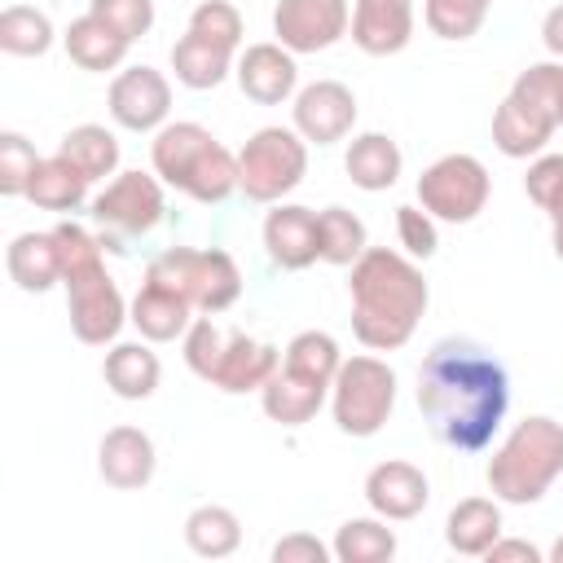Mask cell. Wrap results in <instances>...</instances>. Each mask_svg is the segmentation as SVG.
<instances>
[{"instance_id":"obj_21","label":"cell","mask_w":563,"mask_h":563,"mask_svg":"<svg viewBox=\"0 0 563 563\" xmlns=\"http://www.w3.org/2000/svg\"><path fill=\"white\" fill-rule=\"evenodd\" d=\"M325 396H330V383H321V378H312V374H299V369H290V365H277L273 378L260 387L264 413H268L273 422H282V427H303V422H312L317 409L325 405Z\"/></svg>"},{"instance_id":"obj_16","label":"cell","mask_w":563,"mask_h":563,"mask_svg":"<svg viewBox=\"0 0 563 563\" xmlns=\"http://www.w3.org/2000/svg\"><path fill=\"white\" fill-rule=\"evenodd\" d=\"M264 251L286 273L312 268L321 260V216L299 202H277L264 216Z\"/></svg>"},{"instance_id":"obj_31","label":"cell","mask_w":563,"mask_h":563,"mask_svg":"<svg viewBox=\"0 0 563 563\" xmlns=\"http://www.w3.org/2000/svg\"><path fill=\"white\" fill-rule=\"evenodd\" d=\"M57 154H66L88 180H106V176L119 172V136H114L110 128H101V123H79V128H70V132L62 136Z\"/></svg>"},{"instance_id":"obj_45","label":"cell","mask_w":563,"mask_h":563,"mask_svg":"<svg viewBox=\"0 0 563 563\" xmlns=\"http://www.w3.org/2000/svg\"><path fill=\"white\" fill-rule=\"evenodd\" d=\"M550 242H554V255L563 260V220H554V233H550Z\"/></svg>"},{"instance_id":"obj_41","label":"cell","mask_w":563,"mask_h":563,"mask_svg":"<svg viewBox=\"0 0 563 563\" xmlns=\"http://www.w3.org/2000/svg\"><path fill=\"white\" fill-rule=\"evenodd\" d=\"M268 559L273 563H330L334 559V545H325L312 532H286L282 541H273Z\"/></svg>"},{"instance_id":"obj_32","label":"cell","mask_w":563,"mask_h":563,"mask_svg":"<svg viewBox=\"0 0 563 563\" xmlns=\"http://www.w3.org/2000/svg\"><path fill=\"white\" fill-rule=\"evenodd\" d=\"M330 545H334V559L339 563H387V559H396V532L378 515L339 523V532H334Z\"/></svg>"},{"instance_id":"obj_13","label":"cell","mask_w":563,"mask_h":563,"mask_svg":"<svg viewBox=\"0 0 563 563\" xmlns=\"http://www.w3.org/2000/svg\"><path fill=\"white\" fill-rule=\"evenodd\" d=\"M352 31L347 0H277L273 35L290 53H325Z\"/></svg>"},{"instance_id":"obj_2","label":"cell","mask_w":563,"mask_h":563,"mask_svg":"<svg viewBox=\"0 0 563 563\" xmlns=\"http://www.w3.org/2000/svg\"><path fill=\"white\" fill-rule=\"evenodd\" d=\"M352 295V334L369 352H396L413 339L431 290L413 255L391 251V246H369L347 277Z\"/></svg>"},{"instance_id":"obj_17","label":"cell","mask_w":563,"mask_h":563,"mask_svg":"<svg viewBox=\"0 0 563 563\" xmlns=\"http://www.w3.org/2000/svg\"><path fill=\"white\" fill-rule=\"evenodd\" d=\"M365 501L378 519L387 523H405V519H418L431 501V484L422 475V466L413 462H400V457H387L378 462L369 475H365Z\"/></svg>"},{"instance_id":"obj_9","label":"cell","mask_w":563,"mask_h":563,"mask_svg":"<svg viewBox=\"0 0 563 563\" xmlns=\"http://www.w3.org/2000/svg\"><path fill=\"white\" fill-rule=\"evenodd\" d=\"M396 409V369L378 356H347L330 387L334 427L352 440H369Z\"/></svg>"},{"instance_id":"obj_20","label":"cell","mask_w":563,"mask_h":563,"mask_svg":"<svg viewBox=\"0 0 563 563\" xmlns=\"http://www.w3.org/2000/svg\"><path fill=\"white\" fill-rule=\"evenodd\" d=\"M413 40V0H352V44L391 57Z\"/></svg>"},{"instance_id":"obj_14","label":"cell","mask_w":563,"mask_h":563,"mask_svg":"<svg viewBox=\"0 0 563 563\" xmlns=\"http://www.w3.org/2000/svg\"><path fill=\"white\" fill-rule=\"evenodd\" d=\"M172 114V84L154 66H128L110 84V119L128 132H158Z\"/></svg>"},{"instance_id":"obj_37","label":"cell","mask_w":563,"mask_h":563,"mask_svg":"<svg viewBox=\"0 0 563 563\" xmlns=\"http://www.w3.org/2000/svg\"><path fill=\"white\" fill-rule=\"evenodd\" d=\"M189 31L238 53V44H242V13H238L229 0H202V4L189 13Z\"/></svg>"},{"instance_id":"obj_22","label":"cell","mask_w":563,"mask_h":563,"mask_svg":"<svg viewBox=\"0 0 563 563\" xmlns=\"http://www.w3.org/2000/svg\"><path fill=\"white\" fill-rule=\"evenodd\" d=\"M128 321L141 330L145 343H172V339H185V330L194 325V303L158 282H141L128 308Z\"/></svg>"},{"instance_id":"obj_30","label":"cell","mask_w":563,"mask_h":563,"mask_svg":"<svg viewBox=\"0 0 563 563\" xmlns=\"http://www.w3.org/2000/svg\"><path fill=\"white\" fill-rule=\"evenodd\" d=\"M185 545L198 559H229L242 545V519L229 506L202 501L185 515Z\"/></svg>"},{"instance_id":"obj_42","label":"cell","mask_w":563,"mask_h":563,"mask_svg":"<svg viewBox=\"0 0 563 563\" xmlns=\"http://www.w3.org/2000/svg\"><path fill=\"white\" fill-rule=\"evenodd\" d=\"M484 559L488 563H545V554L532 541H523V537H497Z\"/></svg>"},{"instance_id":"obj_3","label":"cell","mask_w":563,"mask_h":563,"mask_svg":"<svg viewBox=\"0 0 563 563\" xmlns=\"http://www.w3.org/2000/svg\"><path fill=\"white\" fill-rule=\"evenodd\" d=\"M53 233L62 242V286H66V312H70L75 339L88 347L114 343L128 321V303H123L114 277L106 273L101 238L75 220L53 224Z\"/></svg>"},{"instance_id":"obj_38","label":"cell","mask_w":563,"mask_h":563,"mask_svg":"<svg viewBox=\"0 0 563 563\" xmlns=\"http://www.w3.org/2000/svg\"><path fill=\"white\" fill-rule=\"evenodd\" d=\"M88 13H97L106 26H114L128 44H136L154 26V0H88Z\"/></svg>"},{"instance_id":"obj_19","label":"cell","mask_w":563,"mask_h":563,"mask_svg":"<svg viewBox=\"0 0 563 563\" xmlns=\"http://www.w3.org/2000/svg\"><path fill=\"white\" fill-rule=\"evenodd\" d=\"M154 466H158V453L141 427H110L97 444V475L119 493L145 488L154 479Z\"/></svg>"},{"instance_id":"obj_15","label":"cell","mask_w":563,"mask_h":563,"mask_svg":"<svg viewBox=\"0 0 563 563\" xmlns=\"http://www.w3.org/2000/svg\"><path fill=\"white\" fill-rule=\"evenodd\" d=\"M290 119H295V132L308 145H334L356 123V97L339 79H317V84H308V88L295 92Z\"/></svg>"},{"instance_id":"obj_26","label":"cell","mask_w":563,"mask_h":563,"mask_svg":"<svg viewBox=\"0 0 563 563\" xmlns=\"http://www.w3.org/2000/svg\"><path fill=\"white\" fill-rule=\"evenodd\" d=\"M62 44H66V57H70L79 70H92V75L119 70V66H123V57H128V48H132V44H128L114 26H106L97 13L75 18V22L66 26Z\"/></svg>"},{"instance_id":"obj_33","label":"cell","mask_w":563,"mask_h":563,"mask_svg":"<svg viewBox=\"0 0 563 563\" xmlns=\"http://www.w3.org/2000/svg\"><path fill=\"white\" fill-rule=\"evenodd\" d=\"M0 48L9 57H44L53 48V22L35 4H9L0 13Z\"/></svg>"},{"instance_id":"obj_34","label":"cell","mask_w":563,"mask_h":563,"mask_svg":"<svg viewBox=\"0 0 563 563\" xmlns=\"http://www.w3.org/2000/svg\"><path fill=\"white\" fill-rule=\"evenodd\" d=\"M317 216H321V260L334 264V268H352L369 251L365 220L347 207H325Z\"/></svg>"},{"instance_id":"obj_10","label":"cell","mask_w":563,"mask_h":563,"mask_svg":"<svg viewBox=\"0 0 563 563\" xmlns=\"http://www.w3.org/2000/svg\"><path fill=\"white\" fill-rule=\"evenodd\" d=\"M167 211V198H163V180L150 176V172H119L92 202H88V216L97 224V238L106 251H128V242L145 238L158 229Z\"/></svg>"},{"instance_id":"obj_43","label":"cell","mask_w":563,"mask_h":563,"mask_svg":"<svg viewBox=\"0 0 563 563\" xmlns=\"http://www.w3.org/2000/svg\"><path fill=\"white\" fill-rule=\"evenodd\" d=\"M541 44L550 48V57L563 62V4H554V9L541 18Z\"/></svg>"},{"instance_id":"obj_12","label":"cell","mask_w":563,"mask_h":563,"mask_svg":"<svg viewBox=\"0 0 563 563\" xmlns=\"http://www.w3.org/2000/svg\"><path fill=\"white\" fill-rule=\"evenodd\" d=\"M493 194V176L475 154H444L418 176V207L444 224H471Z\"/></svg>"},{"instance_id":"obj_28","label":"cell","mask_w":563,"mask_h":563,"mask_svg":"<svg viewBox=\"0 0 563 563\" xmlns=\"http://www.w3.org/2000/svg\"><path fill=\"white\" fill-rule=\"evenodd\" d=\"M101 378L119 400H150L158 391L163 365L145 343H114L101 361Z\"/></svg>"},{"instance_id":"obj_24","label":"cell","mask_w":563,"mask_h":563,"mask_svg":"<svg viewBox=\"0 0 563 563\" xmlns=\"http://www.w3.org/2000/svg\"><path fill=\"white\" fill-rule=\"evenodd\" d=\"M501 537V501L497 497H462L444 519V541L453 554L484 559Z\"/></svg>"},{"instance_id":"obj_40","label":"cell","mask_w":563,"mask_h":563,"mask_svg":"<svg viewBox=\"0 0 563 563\" xmlns=\"http://www.w3.org/2000/svg\"><path fill=\"white\" fill-rule=\"evenodd\" d=\"M523 189H528V198L541 211H550L554 198L563 194V154H537L532 167H528V176H523Z\"/></svg>"},{"instance_id":"obj_29","label":"cell","mask_w":563,"mask_h":563,"mask_svg":"<svg viewBox=\"0 0 563 563\" xmlns=\"http://www.w3.org/2000/svg\"><path fill=\"white\" fill-rule=\"evenodd\" d=\"M88 176L66 158V154H53V158H40L31 185H26V198L40 207V211H57V216H70L88 202Z\"/></svg>"},{"instance_id":"obj_5","label":"cell","mask_w":563,"mask_h":563,"mask_svg":"<svg viewBox=\"0 0 563 563\" xmlns=\"http://www.w3.org/2000/svg\"><path fill=\"white\" fill-rule=\"evenodd\" d=\"M154 176L194 202H224L238 189V154L220 145L202 123H163L150 145Z\"/></svg>"},{"instance_id":"obj_7","label":"cell","mask_w":563,"mask_h":563,"mask_svg":"<svg viewBox=\"0 0 563 563\" xmlns=\"http://www.w3.org/2000/svg\"><path fill=\"white\" fill-rule=\"evenodd\" d=\"M554 66L559 62H537L515 75L506 101L493 114V145L506 158H537L550 136L559 132L554 119Z\"/></svg>"},{"instance_id":"obj_46","label":"cell","mask_w":563,"mask_h":563,"mask_svg":"<svg viewBox=\"0 0 563 563\" xmlns=\"http://www.w3.org/2000/svg\"><path fill=\"white\" fill-rule=\"evenodd\" d=\"M545 559H550V563H563V537L550 545V554H545Z\"/></svg>"},{"instance_id":"obj_39","label":"cell","mask_w":563,"mask_h":563,"mask_svg":"<svg viewBox=\"0 0 563 563\" xmlns=\"http://www.w3.org/2000/svg\"><path fill=\"white\" fill-rule=\"evenodd\" d=\"M396 238H400V251L413 255V260H431L440 251V233H435V216L405 202L396 207Z\"/></svg>"},{"instance_id":"obj_18","label":"cell","mask_w":563,"mask_h":563,"mask_svg":"<svg viewBox=\"0 0 563 563\" xmlns=\"http://www.w3.org/2000/svg\"><path fill=\"white\" fill-rule=\"evenodd\" d=\"M238 88L242 97H251L255 106H282L295 97L299 88V66H295V53L282 48L277 40L273 44H246L238 53Z\"/></svg>"},{"instance_id":"obj_23","label":"cell","mask_w":563,"mask_h":563,"mask_svg":"<svg viewBox=\"0 0 563 563\" xmlns=\"http://www.w3.org/2000/svg\"><path fill=\"white\" fill-rule=\"evenodd\" d=\"M4 268L26 295H44L62 282V242L57 233H18L4 251Z\"/></svg>"},{"instance_id":"obj_4","label":"cell","mask_w":563,"mask_h":563,"mask_svg":"<svg viewBox=\"0 0 563 563\" xmlns=\"http://www.w3.org/2000/svg\"><path fill=\"white\" fill-rule=\"evenodd\" d=\"M563 475V422L545 413H528L510 427V435L488 457V493L506 506H532L541 501L554 479Z\"/></svg>"},{"instance_id":"obj_47","label":"cell","mask_w":563,"mask_h":563,"mask_svg":"<svg viewBox=\"0 0 563 563\" xmlns=\"http://www.w3.org/2000/svg\"><path fill=\"white\" fill-rule=\"evenodd\" d=\"M545 216H550V224H554V220H563V194H559V198H554V207H550V211H545Z\"/></svg>"},{"instance_id":"obj_6","label":"cell","mask_w":563,"mask_h":563,"mask_svg":"<svg viewBox=\"0 0 563 563\" xmlns=\"http://www.w3.org/2000/svg\"><path fill=\"white\" fill-rule=\"evenodd\" d=\"M185 365L216 391L242 396L260 391L282 365V356L273 343L251 339L246 330H224L211 317H194V325L185 330Z\"/></svg>"},{"instance_id":"obj_27","label":"cell","mask_w":563,"mask_h":563,"mask_svg":"<svg viewBox=\"0 0 563 563\" xmlns=\"http://www.w3.org/2000/svg\"><path fill=\"white\" fill-rule=\"evenodd\" d=\"M233 66H238V53H233V48H224V44H216V40H202V35H194V31H185V35L172 44V70H176V79H180L185 88H194V92H207V88L224 84Z\"/></svg>"},{"instance_id":"obj_25","label":"cell","mask_w":563,"mask_h":563,"mask_svg":"<svg viewBox=\"0 0 563 563\" xmlns=\"http://www.w3.org/2000/svg\"><path fill=\"white\" fill-rule=\"evenodd\" d=\"M343 167H347L356 189L383 194V189H391L400 180L405 154H400V145L387 132H361V136H352V145L343 154Z\"/></svg>"},{"instance_id":"obj_11","label":"cell","mask_w":563,"mask_h":563,"mask_svg":"<svg viewBox=\"0 0 563 563\" xmlns=\"http://www.w3.org/2000/svg\"><path fill=\"white\" fill-rule=\"evenodd\" d=\"M308 176V141L295 128H260L238 150V189L246 202H282Z\"/></svg>"},{"instance_id":"obj_8","label":"cell","mask_w":563,"mask_h":563,"mask_svg":"<svg viewBox=\"0 0 563 563\" xmlns=\"http://www.w3.org/2000/svg\"><path fill=\"white\" fill-rule=\"evenodd\" d=\"M145 282L176 290L180 299L194 303V312H207V317L233 308L242 295L238 260L229 251H216V246H167L163 255L150 260Z\"/></svg>"},{"instance_id":"obj_44","label":"cell","mask_w":563,"mask_h":563,"mask_svg":"<svg viewBox=\"0 0 563 563\" xmlns=\"http://www.w3.org/2000/svg\"><path fill=\"white\" fill-rule=\"evenodd\" d=\"M554 119H559V128H563V62L554 66Z\"/></svg>"},{"instance_id":"obj_36","label":"cell","mask_w":563,"mask_h":563,"mask_svg":"<svg viewBox=\"0 0 563 563\" xmlns=\"http://www.w3.org/2000/svg\"><path fill=\"white\" fill-rule=\"evenodd\" d=\"M40 167L35 145L22 132H0V194L4 198H26V185Z\"/></svg>"},{"instance_id":"obj_1","label":"cell","mask_w":563,"mask_h":563,"mask_svg":"<svg viewBox=\"0 0 563 563\" xmlns=\"http://www.w3.org/2000/svg\"><path fill=\"white\" fill-rule=\"evenodd\" d=\"M418 409L440 444L479 453L510 409V374L475 339H440L418 365Z\"/></svg>"},{"instance_id":"obj_35","label":"cell","mask_w":563,"mask_h":563,"mask_svg":"<svg viewBox=\"0 0 563 563\" xmlns=\"http://www.w3.org/2000/svg\"><path fill=\"white\" fill-rule=\"evenodd\" d=\"M488 9H493V0H427L422 4V22H427V31L435 40L462 44V40L479 35Z\"/></svg>"}]
</instances>
